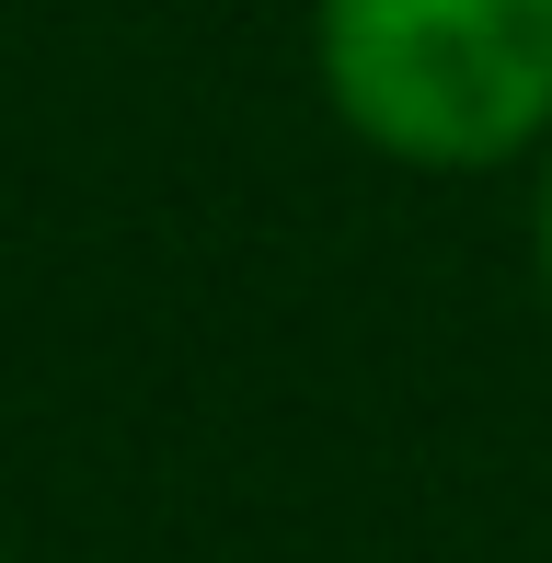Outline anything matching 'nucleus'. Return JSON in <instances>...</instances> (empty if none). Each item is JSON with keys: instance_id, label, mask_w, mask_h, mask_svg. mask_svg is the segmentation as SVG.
<instances>
[{"instance_id": "obj_1", "label": "nucleus", "mask_w": 552, "mask_h": 563, "mask_svg": "<svg viewBox=\"0 0 552 563\" xmlns=\"http://www.w3.org/2000/svg\"><path fill=\"white\" fill-rule=\"evenodd\" d=\"M311 58L380 162L495 173L552 150V0H311Z\"/></svg>"}, {"instance_id": "obj_2", "label": "nucleus", "mask_w": 552, "mask_h": 563, "mask_svg": "<svg viewBox=\"0 0 552 563\" xmlns=\"http://www.w3.org/2000/svg\"><path fill=\"white\" fill-rule=\"evenodd\" d=\"M530 242H541V288H552V162H541V219H530Z\"/></svg>"}, {"instance_id": "obj_3", "label": "nucleus", "mask_w": 552, "mask_h": 563, "mask_svg": "<svg viewBox=\"0 0 552 563\" xmlns=\"http://www.w3.org/2000/svg\"><path fill=\"white\" fill-rule=\"evenodd\" d=\"M0 563H12V552H0Z\"/></svg>"}]
</instances>
